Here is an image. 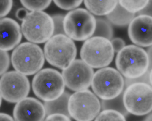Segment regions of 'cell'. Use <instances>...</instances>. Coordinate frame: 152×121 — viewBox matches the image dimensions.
I'll return each instance as SVG.
<instances>
[{"mask_svg":"<svg viewBox=\"0 0 152 121\" xmlns=\"http://www.w3.org/2000/svg\"><path fill=\"white\" fill-rule=\"evenodd\" d=\"M150 0H118V3L129 12L135 14L144 8Z\"/></svg>","mask_w":152,"mask_h":121,"instance_id":"44dd1931","label":"cell"},{"mask_svg":"<svg viewBox=\"0 0 152 121\" xmlns=\"http://www.w3.org/2000/svg\"><path fill=\"white\" fill-rule=\"evenodd\" d=\"M30 90L29 81L19 72H6L0 79V93L4 100L10 103H17L26 97Z\"/></svg>","mask_w":152,"mask_h":121,"instance_id":"8fae6325","label":"cell"},{"mask_svg":"<svg viewBox=\"0 0 152 121\" xmlns=\"http://www.w3.org/2000/svg\"><path fill=\"white\" fill-rule=\"evenodd\" d=\"M22 37L20 27L15 20L8 17L0 19V49L12 50L20 43Z\"/></svg>","mask_w":152,"mask_h":121,"instance_id":"9a60e30c","label":"cell"},{"mask_svg":"<svg viewBox=\"0 0 152 121\" xmlns=\"http://www.w3.org/2000/svg\"><path fill=\"white\" fill-rule=\"evenodd\" d=\"M1 102H2V97H1V95L0 93V107L1 105Z\"/></svg>","mask_w":152,"mask_h":121,"instance_id":"e575fe53","label":"cell"},{"mask_svg":"<svg viewBox=\"0 0 152 121\" xmlns=\"http://www.w3.org/2000/svg\"><path fill=\"white\" fill-rule=\"evenodd\" d=\"M152 20V16L139 14L129 24V37L136 45L143 47L151 46Z\"/></svg>","mask_w":152,"mask_h":121,"instance_id":"4fadbf2b","label":"cell"},{"mask_svg":"<svg viewBox=\"0 0 152 121\" xmlns=\"http://www.w3.org/2000/svg\"><path fill=\"white\" fill-rule=\"evenodd\" d=\"M101 108L96 96L87 89L77 91L70 95L68 103L69 115L78 121H91L95 119Z\"/></svg>","mask_w":152,"mask_h":121,"instance_id":"30bf717a","label":"cell"},{"mask_svg":"<svg viewBox=\"0 0 152 121\" xmlns=\"http://www.w3.org/2000/svg\"><path fill=\"white\" fill-rule=\"evenodd\" d=\"M52 17L54 26L53 35L64 34L63 28L64 16L61 14H56L54 15Z\"/></svg>","mask_w":152,"mask_h":121,"instance_id":"4316f807","label":"cell"},{"mask_svg":"<svg viewBox=\"0 0 152 121\" xmlns=\"http://www.w3.org/2000/svg\"><path fill=\"white\" fill-rule=\"evenodd\" d=\"M46 115L44 105L39 100L26 97L17 102L13 115L16 121H42Z\"/></svg>","mask_w":152,"mask_h":121,"instance_id":"5bb4252c","label":"cell"},{"mask_svg":"<svg viewBox=\"0 0 152 121\" xmlns=\"http://www.w3.org/2000/svg\"><path fill=\"white\" fill-rule=\"evenodd\" d=\"M77 52L76 46L72 39L64 34L52 36L45 44L44 55L51 65L64 69L75 59Z\"/></svg>","mask_w":152,"mask_h":121,"instance_id":"7a4b0ae2","label":"cell"},{"mask_svg":"<svg viewBox=\"0 0 152 121\" xmlns=\"http://www.w3.org/2000/svg\"><path fill=\"white\" fill-rule=\"evenodd\" d=\"M59 8L66 10L74 9L79 6L83 0H53Z\"/></svg>","mask_w":152,"mask_h":121,"instance_id":"cb8c5ba5","label":"cell"},{"mask_svg":"<svg viewBox=\"0 0 152 121\" xmlns=\"http://www.w3.org/2000/svg\"><path fill=\"white\" fill-rule=\"evenodd\" d=\"M123 93L124 106L128 112L138 116L149 114L152 109V85L138 82L127 86Z\"/></svg>","mask_w":152,"mask_h":121,"instance_id":"9c48e42d","label":"cell"},{"mask_svg":"<svg viewBox=\"0 0 152 121\" xmlns=\"http://www.w3.org/2000/svg\"><path fill=\"white\" fill-rule=\"evenodd\" d=\"M22 21V32L25 38L31 42H45L53 35L52 18L45 12L37 11L28 12Z\"/></svg>","mask_w":152,"mask_h":121,"instance_id":"277c9868","label":"cell"},{"mask_svg":"<svg viewBox=\"0 0 152 121\" xmlns=\"http://www.w3.org/2000/svg\"><path fill=\"white\" fill-rule=\"evenodd\" d=\"M10 57L6 51L0 49V76L6 72L10 65Z\"/></svg>","mask_w":152,"mask_h":121,"instance_id":"484cf974","label":"cell"},{"mask_svg":"<svg viewBox=\"0 0 152 121\" xmlns=\"http://www.w3.org/2000/svg\"><path fill=\"white\" fill-rule=\"evenodd\" d=\"M123 93V92L116 97L111 99H102L100 104L102 109H113L119 112L125 117L127 116L129 113L126 109L124 104Z\"/></svg>","mask_w":152,"mask_h":121,"instance_id":"d6986e66","label":"cell"},{"mask_svg":"<svg viewBox=\"0 0 152 121\" xmlns=\"http://www.w3.org/2000/svg\"><path fill=\"white\" fill-rule=\"evenodd\" d=\"M27 9L33 11H41L47 8L52 0H20Z\"/></svg>","mask_w":152,"mask_h":121,"instance_id":"603a6c76","label":"cell"},{"mask_svg":"<svg viewBox=\"0 0 152 121\" xmlns=\"http://www.w3.org/2000/svg\"><path fill=\"white\" fill-rule=\"evenodd\" d=\"M94 74L92 68L82 60L77 59L63 69L62 75L65 85L72 90L78 91L90 86Z\"/></svg>","mask_w":152,"mask_h":121,"instance_id":"7c38bea8","label":"cell"},{"mask_svg":"<svg viewBox=\"0 0 152 121\" xmlns=\"http://www.w3.org/2000/svg\"><path fill=\"white\" fill-rule=\"evenodd\" d=\"M115 64L118 71L125 78L134 79L145 74L149 68L147 53L137 45L125 46L118 52Z\"/></svg>","mask_w":152,"mask_h":121,"instance_id":"6da1fadb","label":"cell"},{"mask_svg":"<svg viewBox=\"0 0 152 121\" xmlns=\"http://www.w3.org/2000/svg\"><path fill=\"white\" fill-rule=\"evenodd\" d=\"M114 51L110 40L93 36L86 40L81 48L82 60L92 68H103L109 65L114 58Z\"/></svg>","mask_w":152,"mask_h":121,"instance_id":"52a82bcc","label":"cell"},{"mask_svg":"<svg viewBox=\"0 0 152 121\" xmlns=\"http://www.w3.org/2000/svg\"><path fill=\"white\" fill-rule=\"evenodd\" d=\"M14 120L13 118L8 114L0 113V121H13Z\"/></svg>","mask_w":152,"mask_h":121,"instance_id":"d6a6232c","label":"cell"},{"mask_svg":"<svg viewBox=\"0 0 152 121\" xmlns=\"http://www.w3.org/2000/svg\"><path fill=\"white\" fill-rule=\"evenodd\" d=\"M152 69H148L147 71L141 76L134 79H124L125 87H126L129 84L135 82L145 83L152 85Z\"/></svg>","mask_w":152,"mask_h":121,"instance_id":"d4e9b609","label":"cell"},{"mask_svg":"<svg viewBox=\"0 0 152 121\" xmlns=\"http://www.w3.org/2000/svg\"><path fill=\"white\" fill-rule=\"evenodd\" d=\"M28 12L25 9L20 8L18 9L16 12V16L19 20H22L26 17Z\"/></svg>","mask_w":152,"mask_h":121,"instance_id":"1f68e13d","label":"cell"},{"mask_svg":"<svg viewBox=\"0 0 152 121\" xmlns=\"http://www.w3.org/2000/svg\"><path fill=\"white\" fill-rule=\"evenodd\" d=\"M32 86L35 95L46 101L59 97L64 91L65 84L59 72L48 68L37 72L33 78Z\"/></svg>","mask_w":152,"mask_h":121,"instance_id":"ba28073f","label":"cell"},{"mask_svg":"<svg viewBox=\"0 0 152 121\" xmlns=\"http://www.w3.org/2000/svg\"><path fill=\"white\" fill-rule=\"evenodd\" d=\"M47 121H70V117L62 114L55 113L47 116L45 119Z\"/></svg>","mask_w":152,"mask_h":121,"instance_id":"f546056e","label":"cell"},{"mask_svg":"<svg viewBox=\"0 0 152 121\" xmlns=\"http://www.w3.org/2000/svg\"><path fill=\"white\" fill-rule=\"evenodd\" d=\"M95 121H125V117L119 112L111 109L103 110L95 118Z\"/></svg>","mask_w":152,"mask_h":121,"instance_id":"7402d4cb","label":"cell"},{"mask_svg":"<svg viewBox=\"0 0 152 121\" xmlns=\"http://www.w3.org/2000/svg\"><path fill=\"white\" fill-rule=\"evenodd\" d=\"M96 26V19L91 12L84 8L72 10L64 17V33L76 41H84L91 37Z\"/></svg>","mask_w":152,"mask_h":121,"instance_id":"5b68a950","label":"cell"},{"mask_svg":"<svg viewBox=\"0 0 152 121\" xmlns=\"http://www.w3.org/2000/svg\"><path fill=\"white\" fill-rule=\"evenodd\" d=\"M113 30L110 23L102 18L96 19V26L93 36H99L109 40L112 38Z\"/></svg>","mask_w":152,"mask_h":121,"instance_id":"ffe728a7","label":"cell"},{"mask_svg":"<svg viewBox=\"0 0 152 121\" xmlns=\"http://www.w3.org/2000/svg\"><path fill=\"white\" fill-rule=\"evenodd\" d=\"M70 96L69 93L64 91L57 98L52 101H45L44 106L46 115L59 113L70 117L68 109V103Z\"/></svg>","mask_w":152,"mask_h":121,"instance_id":"2e32d148","label":"cell"},{"mask_svg":"<svg viewBox=\"0 0 152 121\" xmlns=\"http://www.w3.org/2000/svg\"><path fill=\"white\" fill-rule=\"evenodd\" d=\"M138 12L139 14L151 16V0H150L147 5Z\"/></svg>","mask_w":152,"mask_h":121,"instance_id":"4dcf8cb0","label":"cell"},{"mask_svg":"<svg viewBox=\"0 0 152 121\" xmlns=\"http://www.w3.org/2000/svg\"><path fill=\"white\" fill-rule=\"evenodd\" d=\"M13 0H0V18L7 15L12 6Z\"/></svg>","mask_w":152,"mask_h":121,"instance_id":"83f0119b","label":"cell"},{"mask_svg":"<svg viewBox=\"0 0 152 121\" xmlns=\"http://www.w3.org/2000/svg\"><path fill=\"white\" fill-rule=\"evenodd\" d=\"M85 6L91 13L97 16L107 15L115 8L118 0H84Z\"/></svg>","mask_w":152,"mask_h":121,"instance_id":"e0dca14e","label":"cell"},{"mask_svg":"<svg viewBox=\"0 0 152 121\" xmlns=\"http://www.w3.org/2000/svg\"><path fill=\"white\" fill-rule=\"evenodd\" d=\"M110 41L114 52L118 53L125 46L124 41L119 38H112Z\"/></svg>","mask_w":152,"mask_h":121,"instance_id":"f1b7e54d","label":"cell"},{"mask_svg":"<svg viewBox=\"0 0 152 121\" xmlns=\"http://www.w3.org/2000/svg\"><path fill=\"white\" fill-rule=\"evenodd\" d=\"M91 85L97 96L102 100H109L116 97L123 92L124 79L115 69L105 67L94 73Z\"/></svg>","mask_w":152,"mask_h":121,"instance_id":"8992f818","label":"cell"},{"mask_svg":"<svg viewBox=\"0 0 152 121\" xmlns=\"http://www.w3.org/2000/svg\"><path fill=\"white\" fill-rule=\"evenodd\" d=\"M149 114L145 118L144 120L146 121H151L152 120V113L151 112H150Z\"/></svg>","mask_w":152,"mask_h":121,"instance_id":"836d02e7","label":"cell"},{"mask_svg":"<svg viewBox=\"0 0 152 121\" xmlns=\"http://www.w3.org/2000/svg\"><path fill=\"white\" fill-rule=\"evenodd\" d=\"M11 60L16 71L25 75H31L42 67L45 56L39 46L31 42H25L20 44L13 50Z\"/></svg>","mask_w":152,"mask_h":121,"instance_id":"3957f363","label":"cell"},{"mask_svg":"<svg viewBox=\"0 0 152 121\" xmlns=\"http://www.w3.org/2000/svg\"><path fill=\"white\" fill-rule=\"evenodd\" d=\"M135 16V14L131 13L119 3L114 9L106 15L107 20L114 25L124 27L129 25Z\"/></svg>","mask_w":152,"mask_h":121,"instance_id":"ac0fdd59","label":"cell"}]
</instances>
